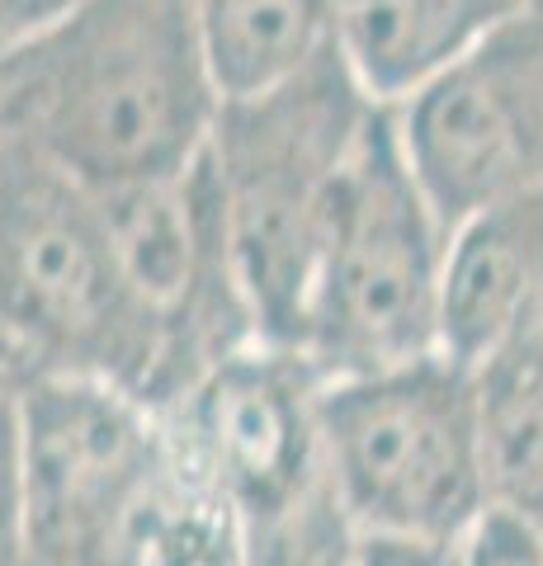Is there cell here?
Wrapping results in <instances>:
<instances>
[{
    "mask_svg": "<svg viewBox=\"0 0 543 566\" xmlns=\"http://www.w3.org/2000/svg\"><path fill=\"white\" fill-rule=\"evenodd\" d=\"M0 335L39 368L156 397V354L95 189L10 133H0Z\"/></svg>",
    "mask_w": 543,
    "mask_h": 566,
    "instance_id": "277c9868",
    "label": "cell"
},
{
    "mask_svg": "<svg viewBox=\"0 0 543 566\" xmlns=\"http://www.w3.org/2000/svg\"><path fill=\"white\" fill-rule=\"evenodd\" d=\"M393 118L445 232L543 189V10L497 29Z\"/></svg>",
    "mask_w": 543,
    "mask_h": 566,
    "instance_id": "ba28073f",
    "label": "cell"
},
{
    "mask_svg": "<svg viewBox=\"0 0 543 566\" xmlns=\"http://www.w3.org/2000/svg\"><path fill=\"white\" fill-rule=\"evenodd\" d=\"M534 326H543V189L505 199L449 232L440 354L478 374Z\"/></svg>",
    "mask_w": 543,
    "mask_h": 566,
    "instance_id": "9c48e42d",
    "label": "cell"
},
{
    "mask_svg": "<svg viewBox=\"0 0 543 566\" xmlns=\"http://www.w3.org/2000/svg\"><path fill=\"white\" fill-rule=\"evenodd\" d=\"M195 10L222 104L279 91L336 43V0H195Z\"/></svg>",
    "mask_w": 543,
    "mask_h": 566,
    "instance_id": "8fae6325",
    "label": "cell"
},
{
    "mask_svg": "<svg viewBox=\"0 0 543 566\" xmlns=\"http://www.w3.org/2000/svg\"><path fill=\"white\" fill-rule=\"evenodd\" d=\"M468 566H543V534L505 510H487L463 543Z\"/></svg>",
    "mask_w": 543,
    "mask_h": 566,
    "instance_id": "2e32d148",
    "label": "cell"
},
{
    "mask_svg": "<svg viewBox=\"0 0 543 566\" xmlns=\"http://www.w3.org/2000/svg\"><path fill=\"white\" fill-rule=\"evenodd\" d=\"M445 251L449 232L401 156L397 118L378 109L331 212L297 354L322 378L440 354Z\"/></svg>",
    "mask_w": 543,
    "mask_h": 566,
    "instance_id": "5b68a950",
    "label": "cell"
},
{
    "mask_svg": "<svg viewBox=\"0 0 543 566\" xmlns=\"http://www.w3.org/2000/svg\"><path fill=\"white\" fill-rule=\"evenodd\" d=\"M218 114L195 0H66L0 62V133L95 189L189 170Z\"/></svg>",
    "mask_w": 543,
    "mask_h": 566,
    "instance_id": "6da1fadb",
    "label": "cell"
},
{
    "mask_svg": "<svg viewBox=\"0 0 543 566\" xmlns=\"http://www.w3.org/2000/svg\"><path fill=\"white\" fill-rule=\"evenodd\" d=\"M359 566H468L463 543H393V538H359Z\"/></svg>",
    "mask_w": 543,
    "mask_h": 566,
    "instance_id": "e0dca14e",
    "label": "cell"
},
{
    "mask_svg": "<svg viewBox=\"0 0 543 566\" xmlns=\"http://www.w3.org/2000/svg\"><path fill=\"white\" fill-rule=\"evenodd\" d=\"M143 566H247V534L175 472V491L147 538Z\"/></svg>",
    "mask_w": 543,
    "mask_h": 566,
    "instance_id": "4fadbf2b",
    "label": "cell"
},
{
    "mask_svg": "<svg viewBox=\"0 0 543 566\" xmlns=\"http://www.w3.org/2000/svg\"><path fill=\"white\" fill-rule=\"evenodd\" d=\"M322 374L297 349L241 345L156 406L175 472L222 505L241 534L284 524L326 491Z\"/></svg>",
    "mask_w": 543,
    "mask_h": 566,
    "instance_id": "52a82bcc",
    "label": "cell"
},
{
    "mask_svg": "<svg viewBox=\"0 0 543 566\" xmlns=\"http://www.w3.org/2000/svg\"><path fill=\"white\" fill-rule=\"evenodd\" d=\"M175 491L161 411L91 374L33 368L20 566H143Z\"/></svg>",
    "mask_w": 543,
    "mask_h": 566,
    "instance_id": "8992f818",
    "label": "cell"
},
{
    "mask_svg": "<svg viewBox=\"0 0 543 566\" xmlns=\"http://www.w3.org/2000/svg\"><path fill=\"white\" fill-rule=\"evenodd\" d=\"M383 109L331 43L289 85L222 104L213 142L227 245L260 345L297 349L312 274L364 128Z\"/></svg>",
    "mask_w": 543,
    "mask_h": 566,
    "instance_id": "7a4b0ae2",
    "label": "cell"
},
{
    "mask_svg": "<svg viewBox=\"0 0 543 566\" xmlns=\"http://www.w3.org/2000/svg\"><path fill=\"white\" fill-rule=\"evenodd\" d=\"M33 368L0 335V566H20L24 553V392Z\"/></svg>",
    "mask_w": 543,
    "mask_h": 566,
    "instance_id": "9a60e30c",
    "label": "cell"
},
{
    "mask_svg": "<svg viewBox=\"0 0 543 566\" xmlns=\"http://www.w3.org/2000/svg\"><path fill=\"white\" fill-rule=\"evenodd\" d=\"M543 0H336V52L383 109L407 104L445 66Z\"/></svg>",
    "mask_w": 543,
    "mask_h": 566,
    "instance_id": "30bf717a",
    "label": "cell"
},
{
    "mask_svg": "<svg viewBox=\"0 0 543 566\" xmlns=\"http://www.w3.org/2000/svg\"><path fill=\"white\" fill-rule=\"evenodd\" d=\"M247 566H359V534L322 491L284 524L247 534Z\"/></svg>",
    "mask_w": 543,
    "mask_h": 566,
    "instance_id": "5bb4252c",
    "label": "cell"
},
{
    "mask_svg": "<svg viewBox=\"0 0 543 566\" xmlns=\"http://www.w3.org/2000/svg\"><path fill=\"white\" fill-rule=\"evenodd\" d=\"M322 472L359 538L459 547L492 510L472 368L426 359L326 378Z\"/></svg>",
    "mask_w": 543,
    "mask_h": 566,
    "instance_id": "3957f363",
    "label": "cell"
},
{
    "mask_svg": "<svg viewBox=\"0 0 543 566\" xmlns=\"http://www.w3.org/2000/svg\"><path fill=\"white\" fill-rule=\"evenodd\" d=\"M472 378L492 510L543 534V326L505 345Z\"/></svg>",
    "mask_w": 543,
    "mask_h": 566,
    "instance_id": "7c38bea8",
    "label": "cell"
}]
</instances>
